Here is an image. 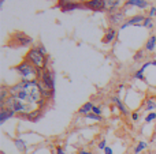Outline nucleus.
<instances>
[{"mask_svg": "<svg viewBox=\"0 0 156 154\" xmlns=\"http://www.w3.org/2000/svg\"><path fill=\"white\" fill-rule=\"evenodd\" d=\"M93 104L92 102H86V104H83L82 106H81L80 109H78V113H81V115H88V113H90L92 111H93Z\"/></svg>", "mask_w": 156, "mask_h": 154, "instance_id": "nucleus-11", "label": "nucleus"}, {"mask_svg": "<svg viewBox=\"0 0 156 154\" xmlns=\"http://www.w3.org/2000/svg\"><path fill=\"white\" fill-rule=\"evenodd\" d=\"M144 21H145V18H144L143 15H137V16H134V18H132V19H129L127 22H125L123 25L121 26V29H126L127 26H132V25H134V26H143L141 23H144Z\"/></svg>", "mask_w": 156, "mask_h": 154, "instance_id": "nucleus-7", "label": "nucleus"}, {"mask_svg": "<svg viewBox=\"0 0 156 154\" xmlns=\"http://www.w3.org/2000/svg\"><path fill=\"white\" fill-rule=\"evenodd\" d=\"M155 119H156V113H155V112H151V113L145 117V122L149 123V122H152V120H155Z\"/></svg>", "mask_w": 156, "mask_h": 154, "instance_id": "nucleus-23", "label": "nucleus"}, {"mask_svg": "<svg viewBox=\"0 0 156 154\" xmlns=\"http://www.w3.org/2000/svg\"><path fill=\"white\" fill-rule=\"evenodd\" d=\"M127 5H137L138 8H145L148 7V3L145 0H127Z\"/></svg>", "mask_w": 156, "mask_h": 154, "instance_id": "nucleus-14", "label": "nucleus"}, {"mask_svg": "<svg viewBox=\"0 0 156 154\" xmlns=\"http://www.w3.org/2000/svg\"><path fill=\"white\" fill-rule=\"evenodd\" d=\"M152 65H156V60H155V62H152Z\"/></svg>", "mask_w": 156, "mask_h": 154, "instance_id": "nucleus-34", "label": "nucleus"}, {"mask_svg": "<svg viewBox=\"0 0 156 154\" xmlns=\"http://www.w3.org/2000/svg\"><path fill=\"white\" fill-rule=\"evenodd\" d=\"M14 38L16 40V42H18V45H22V46H25V45H29V44H32V38L30 37H27L26 34H23V33H16L15 35H14Z\"/></svg>", "mask_w": 156, "mask_h": 154, "instance_id": "nucleus-8", "label": "nucleus"}, {"mask_svg": "<svg viewBox=\"0 0 156 154\" xmlns=\"http://www.w3.org/2000/svg\"><path fill=\"white\" fill-rule=\"evenodd\" d=\"M37 49H38V51H40V52H41V53H43V55H47V49H45V48H44V46H43V45H41V46H38V48H37Z\"/></svg>", "mask_w": 156, "mask_h": 154, "instance_id": "nucleus-29", "label": "nucleus"}, {"mask_svg": "<svg viewBox=\"0 0 156 154\" xmlns=\"http://www.w3.org/2000/svg\"><path fill=\"white\" fill-rule=\"evenodd\" d=\"M14 145L16 146V149H18L19 152H22V153L26 152V143H25V141H22V139H15Z\"/></svg>", "mask_w": 156, "mask_h": 154, "instance_id": "nucleus-18", "label": "nucleus"}, {"mask_svg": "<svg viewBox=\"0 0 156 154\" xmlns=\"http://www.w3.org/2000/svg\"><path fill=\"white\" fill-rule=\"evenodd\" d=\"M145 109L147 111H149V112H154L155 109H156V101L155 100H147V102H145Z\"/></svg>", "mask_w": 156, "mask_h": 154, "instance_id": "nucleus-19", "label": "nucleus"}, {"mask_svg": "<svg viewBox=\"0 0 156 154\" xmlns=\"http://www.w3.org/2000/svg\"><path fill=\"white\" fill-rule=\"evenodd\" d=\"M38 85L41 87L44 98H49L54 95V90H55V74L54 71L44 68L40 74V81Z\"/></svg>", "mask_w": 156, "mask_h": 154, "instance_id": "nucleus-1", "label": "nucleus"}, {"mask_svg": "<svg viewBox=\"0 0 156 154\" xmlns=\"http://www.w3.org/2000/svg\"><path fill=\"white\" fill-rule=\"evenodd\" d=\"M112 101H114V102H115V105L118 106V109L122 112V113H123V115H129V111H127V108H126V106H125V104L122 102V101L119 100L118 97H114V98H112Z\"/></svg>", "mask_w": 156, "mask_h": 154, "instance_id": "nucleus-12", "label": "nucleus"}, {"mask_svg": "<svg viewBox=\"0 0 156 154\" xmlns=\"http://www.w3.org/2000/svg\"><path fill=\"white\" fill-rule=\"evenodd\" d=\"M78 154H92V153L88 152V150H80V152H78Z\"/></svg>", "mask_w": 156, "mask_h": 154, "instance_id": "nucleus-33", "label": "nucleus"}, {"mask_svg": "<svg viewBox=\"0 0 156 154\" xmlns=\"http://www.w3.org/2000/svg\"><path fill=\"white\" fill-rule=\"evenodd\" d=\"M108 18H110V22H111V23H121V21L123 19V14H122V12L112 14V15H110Z\"/></svg>", "mask_w": 156, "mask_h": 154, "instance_id": "nucleus-17", "label": "nucleus"}, {"mask_svg": "<svg viewBox=\"0 0 156 154\" xmlns=\"http://www.w3.org/2000/svg\"><path fill=\"white\" fill-rule=\"evenodd\" d=\"M86 8L92 11H104L105 10V4H104V0H88L85 3Z\"/></svg>", "mask_w": 156, "mask_h": 154, "instance_id": "nucleus-6", "label": "nucleus"}, {"mask_svg": "<svg viewBox=\"0 0 156 154\" xmlns=\"http://www.w3.org/2000/svg\"><path fill=\"white\" fill-rule=\"evenodd\" d=\"M141 57H144V51H138L134 56V60H140Z\"/></svg>", "mask_w": 156, "mask_h": 154, "instance_id": "nucleus-25", "label": "nucleus"}, {"mask_svg": "<svg viewBox=\"0 0 156 154\" xmlns=\"http://www.w3.org/2000/svg\"><path fill=\"white\" fill-rule=\"evenodd\" d=\"M143 26H145V27H152V21H151V18H145V21H144V23H143Z\"/></svg>", "mask_w": 156, "mask_h": 154, "instance_id": "nucleus-24", "label": "nucleus"}, {"mask_svg": "<svg viewBox=\"0 0 156 154\" xmlns=\"http://www.w3.org/2000/svg\"><path fill=\"white\" fill-rule=\"evenodd\" d=\"M115 35H116V32L114 29H110L107 32V34L104 35V40H103V42L104 44H108V42H111V41L115 38Z\"/></svg>", "mask_w": 156, "mask_h": 154, "instance_id": "nucleus-15", "label": "nucleus"}, {"mask_svg": "<svg viewBox=\"0 0 156 154\" xmlns=\"http://www.w3.org/2000/svg\"><path fill=\"white\" fill-rule=\"evenodd\" d=\"M56 7H59L62 10V12H67V11L86 8V5H82V3H78V2H71V0H59Z\"/></svg>", "mask_w": 156, "mask_h": 154, "instance_id": "nucleus-5", "label": "nucleus"}, {"mask_svg": "<svg viewBox=\"0 0 156 154\" xmlns=\"http://www.w3.org/2000/svg\"><path fill=\"white\" fill-rule=\"evenodd\" d=\"M147 146H148V145H147V142H143V141H141V142H138L137 147H136V149H134V153H136V154H138L140 152H143L144 149H147Z\"/></svg>", "mask_w": 156, "mask_h": 154, "instance_id": "nucleus-20", "label": "nucleus"}, {"mask_svg": "<svg viewBox=\"0 0 156 154\" xmlns=\"http://www.w3.org/2000/svg\"><path fill=\"white\" fill-rule=\"evenodd\" d=\"M119 3H121V0H104L105 8H107L108 11H114L119 5Z\"/></svg>", "mask_w": 156, "mask_h": 154, "instance_id": "nucleus-13", "label": "nucleus"}, {"mask_svg": "<svg viewBox=\"0 0 156 154\" xmlns=\"http://www.w3.org/2000/svg\"><path fill=\"white\" fill-rule=\"evenodd\" d=\"M25 60H27L29 63H32L33 65H34L36 68H38V70H44V68H47V59H45V55H43L38 49H30L29 52H27L26 57H25Z\"/></svg>", "mask_w": 156, "mask_h": 154, "instance_id": "nucleus-4", "label": "nucleus"}, {"mask_svg": "<svg viewBox=\"0 0 156 154\" xmlns=\"http://www.w3.org/2000/svg\"><path fill=\"white\" fill-rule=\"evenodd\" d=\"M92 112H93L94 115H99V116H100V113H101V109H100L99 106H93V111H92Z\"/></svg>", "mask_w": 156, "mask_h": 154, "instance_id": "nucleus-26", "label": "nucleus"}, {"mask_svg": "<svg viewBox=\"0 0 156 154\" xmlns=\"http://www.w3.org/2000/svg\"><path fill=\"white\" fill-rule=\"evenodd\" d=\"M56 154H66V153H65V150H63L62 147L58 146V147H56Z\"/></svg>", "mask_w": 156, "mask_h": 154, "instance_id": "nucleus-30", "label": "nucleus"}, {"mask_svg": "<svg viewBox=\"0 0 156 154\" xmlns=\"http://www.w3.org/2000/svg\"><path fill=\"white\" fill-rule=\"evenodd\" d=\"M155 46H156V37H155V35H152V37H149V40L147 41L145 49H147V51H149V52H152L155 49Z\"/></svg>", "mask_w": 156, "mask_h": 154, "instance_id": "nucleus-16", "label": "nucleus"}, {"mask_svg": "<svg viewBox=\"0 0 156 154\" xmlns=\"http://www.w3.org/2000/svg\"><path fill=\"white\" fill-rule=\"evenodd\" d=\"M105 147H107V146H105V141H101V142H100V143H99V149L105 150Z\"/></svg>", "mask_w": 156, "mask_h": 154, "instance_id": "nucleus-28", "label": "nucleus"}, {"mask_svg": "<svg viewBox=\"0 0 156 154\" xmlns=\"http://www.w3.org/2000/svg\"><path fill=\"white\" fill-rule=\"evenodd\" d=\"M16 72L19 74V75L22 76L23 79H27V81H32V78H36V76H40L41 71L43 70H38V68H36L34 65L32 64V63H29L27 60H23V62L21 63V64H18L15 67Z\"/></svg>", "mask_w": 156, "mask_h": 154, "instance_id": "nucleus-3", "label": "nucleus"}, {"mask_svg": "<svg viewBox=\"0 0 156 154\" xmlns=\"http://www.w3.org/2000/svg\"><path fill=\"white\" fill-rule=\"evenodd\" d=\"M134 78L141 79V81H145V78H144V70H141V68H140V70L134 74Z\"/></svg>", "mask_w": 156, "mask_h": 154, "instance_id": "nucleus-22", "label": "nucleus"}, {"mask_svg": "<svg viewBox=\"0 0 156 154\" xmlns=\"http://www.w3.org/2000/svg\"><path fill=\"white\" fill-rule=\"evenodd\" d=\"M132 119H133V120H137V119H138V113H137V112H134V113L132 115Z\"/></svg>", "mask_w": 156, "mask_h": 154, "instance_id": "nucleus-32", "label": "nucleus"}, {"mask_svg": "<svg viewBox=\"0 0 156 154\" xmlns=\"http://www.w3.org/2000/svg\"><path fill=\"white\" fill-rule=\"evenodd\" d=\"M104 154H112V149L111 147H105V150H104Z\"/></svg>", "mask_w": 156, "mask_h": 154, "instance_id": "nucleus-31", "label": "nucleus"}, {"mask_svg": "<svg viewBox=\"0 0 156 154\" xmlns=\"http://www.w3.org/2000/svg\"><path fill=\"white\" fill-rule=\"evenodd\" d=\"M154 16H156V8L152 7L151 11H149V18H154Z\"/></svg>", "mask_w": 156, "mask_h": 154, "instance_id": "nucleus-27", "label": "nucleus"}, {"mask_svg": "<svg viewBox=\"0 0 156 154\" xmlns=\"http://www.w3.org/2000/svg\"><path fill=\"white\" fill-rule=\"evenodd\" d=\"M23 116H25V119H27L29 122H38V120H40V117L43 116V113H41L40 109H34V111L29 112V113L23 115Z\"/></svg>", "mask_w": 156, "mask_h": 154, "instance_id": "nucleus-10", "label": "nucleus"}, {"mask_svg": "<svg viewBox=\"0 0 156 154\" xmlns=\"http://www.w3.org/2000/svg\"><path fill=\"white\" fill-rule=\"evenodd\" d=\"M3 106H5V108L11 109V111H14L16 113V112H19V113H29V112L34 111L33 109V105L32 104H27V102H23V101L18 100V98L12 97V95H10V97H7V100L3 102Z\"/></svg>", "mask_w": 156, "mask_h": 154, "instance_id": "nucleus-2", "label": "nucleus"}, {"mask_svg": "<svg viewBox=\"0 0 156 154\" xmlns=\"http://www.w3.org/2000/svg\"><path fill=\"white\" fill-rule=\"evenodd\" d=\"M15 115V112L11 111V109L5 108V106H3L2 108V112H0V124H4L5 120L7 119H11V117Z\"/></svg>", "mask_w": 156, "mask_h": 154, "instance_id": "nucleus-9", "label": "nucleus"}, {"mask_svg": "<svg viewBox=\"0 0 156 154\" xmlns=\"http://www.w3.org/2000/svg\"><path fill=\"white\" fill-rule=\"evenodd\" d=\"M86 119H92V120H96V122H100L101 120V116H99V115H94L93 112H90V113L85 115Z\"/></svg>", "mask_w": 156, "mask_h": 154, "instance_id": "nucleus-21", "label": "nucleus"}]
</instances>
